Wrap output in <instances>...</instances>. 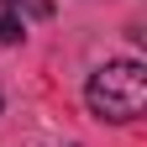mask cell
<instances>
[{"label":"cell","mask_w":147,"mask_h":147,"mask_svg":"<svg viewBox=\"0 0 147 147\" xmlns=\"http://www.w3.org/2000/svg\"><path fill=\"white\" fill-rule=\"evenodd\" d=\"M84 100L100 121H137L147 110V68L137 58H110L89 74Z\"/></svg>","instance_id":"cell-1"},{"label":"cell","mask_w":147,"mask_h":147,"mask_svg":"<svg viewBox=\"0 0 147 147\" xmlns=\"http://www.w3.org/2000/svg\"><path fill=\"white\" fill-rule=\"evenodd\" d=\"M0 5H5L16 21H21V16H32V21H47V16H53V0H0Z\"/></svg>","instance_id":"cell-2"},{"label":"cell","mask_w":147,"mask_h":147,"mask_svg":"<svg viewBox=\"0 0 147 147\" xmlns=\"http://www.w3.org/2000/svg\"><path fill=\"white\" fill-rule=\"evenodd\" d=\"M21 32H26V26L16 21L11 11H0V42H16V37H21Z\"/></svg>","instance_id":"cell-3"}]
</instances>
